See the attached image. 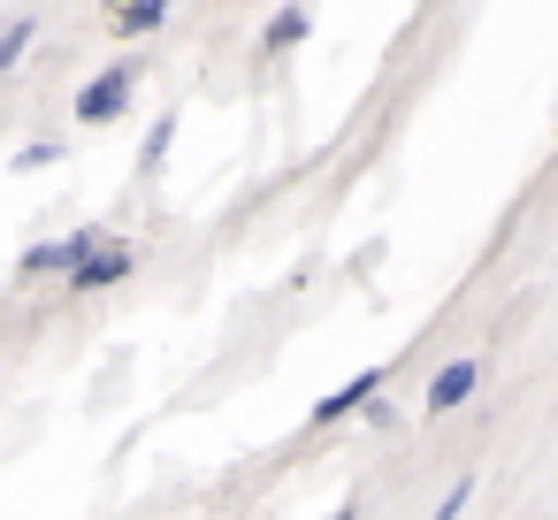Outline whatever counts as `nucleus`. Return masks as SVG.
Listing matches in <instances>:
<instances>
[{
    "instance_id": "obj_1",
    "label": "nucleus",
    "mask_w": 558,
    "mask_h": 520,
    "mask_svg": "<svg viewBox=\"0 0 558 520\" xmlns=\"http://www.w3.org/2000/svg\"><path fill=\"white\" fill-rule=\"evenodd\" d=\"M131 93H138V62H108V70L77 93V123H116V116L131 108Z\"/></svg>"
},
{
    "instance_id": "obj_2",
    "label": "nucleus",
    "mask_w": 558,
    "mask_h": 520,
    "mask_svg": "<svg viewBox=\"0 0 558 520\" xmlns=\"http://www.w3.org/2000/svg\"><path fill=\"white\" fill-rule=\"evenodd\" d=\"M474 383H482V360H451V367L428 383V413H451L459 398H474Z\"/></svg>"
},
{
    "instance_id": "obj_3",
    "label": "nucleus",
    "mask_w": 558,
    "mask_h": 520,
    "mask_svg": "<svg viewBox=\"0 0 558 520\" xmlns=\"http://www.w3.org/2000/svg\"><path fill=\"white\" fill-rule=\"evenodd\" d=\"M375 390H383V367H367V375H352V383H344V390H329V398H322V406H314V421H322V428H329V421H344V413H352V406H367V398H375Z\"/></svg>"
},
{
    "instance_id": "obj_4",
    "label": "nucleus",
    "mask_w": 558,
    "mask_h": 520,
    "mask_svg": "<svg viewBox=\"0 0 558 520\" xmlns=\"http://www.w3.org/2000/svg\"><path fill=\"white\" fill-rule=\"evenodd\" d=\"M123 276H131V253H123V245H100L70 283H77V291H100V283H123Z\"/></svg>"
},
{
    "instance_id": "obj_5",
    "label": "nucleus",
    "mask_w": 558,
    "mask_h": 520,
    "mask_svg": "<svg viewBox=\"0 0 558 520\" xmlns=\"http://www.w3.org/2000/svg\"><path fill=\"white\" fill-rule=\"evenodd\" d=\"M32 32H39L32 16H16V24H9V39H0V70H16V62H24V47H32Z\"/></svg>"
},
{
    "instance_id": "obj_6",
    "label": "nucleus",
    "mask_w": 558,
    "mask_h": 520,
    "mask_svg": "<svg viewBox=\"0 0 558 520\" xmlns=\"http://www.w3.org/2000/svg\"><path fill=\"white\" fill-rule=\"evenodd\" d=\"M291 39H306V16H299V9H283V16L268 24V47H291Z\"/></svg>"
},
{
    "instance_id": "obj_7",
    "label": "nucleus",
    "mask_w": 558,
    "mask_h": 520,
    "mask_svg": "<svg viewBox=\"0 0 558 520\" xmlns=\"http://www.w3.org/2000/svg\"><path fill=\"white\" fill-rule=\"evenodd\" d=\"M466 497H474V482H451V497L436 505V520H459V512H466Z\"/></svg>"
},
{
    "instance_id": "obj_8",
    "label": "nucleus",
    "mask_w": 558,
    "mask_h": 520,
    "mask_svg": "<svg viewBox=\"0 0 558 520\" xmlns=\"http://www.w3.org/2000/svg\"><path fill=\"white\" fill-rule=\"evenodd\" d=\"M116 24H123V32H154V24H161V9H123Z\"/></svg>"
},
{
    "instance_id": "obj_9",
    "label": "nucleus",
    "mask_w": 558,
    "mask_h": 520,
    "mask_svg": "<svg viewBox=\"0 0 558 520\" xmlns=\"http://www.w3.org/2000/svg\"><path fill=\"white\" fill-rule=\"evenodd\" d=\"M329 520H352V505H337V512H329Z\"/></svg>"
}]
</instances>
